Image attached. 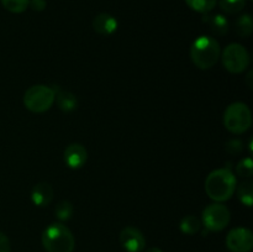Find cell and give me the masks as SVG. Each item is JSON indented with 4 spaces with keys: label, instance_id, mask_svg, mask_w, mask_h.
I'll return each mask as SVG.
<instances>
[{
    "label": "cell",
    "instance_id": "obj_1",
    "mask_svg": "<svg viewBox=\"0 0 253 252\" xmlns=\"http://www.w3.org/2000/svg\"><path fill=\"white\" fill-rule=\"evenodd\" d=\"M236 177L229 168L212 170L205 179V192L217 203L226 202L236 190Z\"/></svg>",
    "mask_w": 253,
    "mask_h": 252
},
{
    "label": "cell",
    "instance_id": "obj_2",
    "mask_svg": "<svg viewBox=\"0 0 253 252\" xmlns=\"http://www.w3.org/2000/svg\"><path fill=\"white\" fill-rule=\"evenodd\" d=\"M221 54L219 42L210 36H200L190 47V58L199 69H210L217 63Z\"/></svg>",
    "mask_w": 253,
    "mask_h": 252
},
{
    "label": "cell",
    "instance_id": "obj_3",
    "mask_svg": "<svg viewBox=\"0 0 253 252\" xmlns=\"http://www.w3.org/2000/svg\"><path fill=\"white\" fill-rule=\"evenodd\" d=\"M42 245L47 252H73L76 239L62 222H53L42 232Z\"/></svg>",
    "mask_w": 253,
    "mask_h": 252
},
{
    "label": "cell",
    "instance_id": "obj_4",
    "mask_svg": "<svg viewBox=\"0 0 253 252\" xmlns=\"http://www.w3.org/2000/svg\"><path fill=\"white\" fill-rule=\"evenodd\" d=\"M224 125L230 132L236 135L246 132L252 125V114L249 106L240 101L230 104L224 113Z\"/></svg>",
    "mask_w": 253,
    "mask_h": 252
},
{
    "label": "cell",
    "instance_id": "obj_5",
    "mask_svg": "<svg viewBox=\"0 0 253 252\" xmlns=\"http://www.w3.org/2000/svg\"><path fill=\"white\" fill-rule=\"evenodd\" d=\"M56 93L53 88L46 85H32L24 95V105L32 113H44L54 103Z\"/></svg>",
    "mask_w": 253,
    "mask_h": 252
},
{
    "label": "cell",
    "instance_id": "obj_6",
    "mask_svg": "<svg viewBox=\"0 0 253 252\" xmlns=\"http://www.w3.org/2000/svg\"><path fill=\"white\" fill-rule=\"evenodd\" d=\"M230 219V210L221 203L209 204L203 210V224L208 231H221L229 225Z\"/></svg>",
    "mask_w": 253,
    "mask_h": 252
},
{
    "label": "cell",
    "instance_id": "obj_7",
    "mask_svg": "<svg viewBox=\"0 0 253 252\" xmlns=\"http://www.w3.org/2000/svg\"><path fill=\"white\" fill-rule=\"evenodd\" d=\"M222 64L230 73H242L250 64V54L240 43H230L222 52Z\"/></svg>",
    "mask_w": 253,
    "mask_h": 252
},
{
    "label": "cell",
    "instance_id": "obj_8",
    "mask_svg": "<svg viewBox=\"0 0 253 252\" xmlns=\"http://www.w3.org/2000/svg\"><path fill=\"white\" fill-rule=\"evenodd\" d=\"M226 246L231 252H250L253 249L252 231L246 227H236L226 236Z\"/></svg>",
    "mask_w": 253,
    "mask_h": 252
},
{
    "label": "cell",
    "instance_id": "obj_9",
    "mask_svg": "<svg viewBox=\"0 0 253 252\" xmlns=\"http://www.w3.org/2000/svg\"><path fill=\"white\" fill-rule=\"evenodd\" d=\"M120 244L127 252H141L146 246V239L140 230L127 226L121 230Z\"/></svg>",
    "mask_w": 253,
    "mask_h": 252
},
{
    "label": "cell",
    "instance_id": "obj_10",
    "mask_svg": "<svg viewBox=\"0 0 253 252\" xmlns=\"http://www.w3.org/2000/svg\"><path fill=\"white\" fill-rule=\"evenodd\" d=\"M88 158L85 147L81 143H71L64 151V162L73 169L83 167Z\"/></svg>",
    "mask_w": 253,
    "mask_h": 252
},
{
    "label": "cell",
    "instance_id": "obj_11",
    "mask_svg": "<svg viewBox=\"0 0 253 252\" xmlns=\"http://www.w3.org/2000/svg\"><path fill=\"white\" fill-rule=\"evenodd\" d=\"M93 29L98 32L99 35H108L114 34L118 29V20L110 14L106 12H101V14L96 15L93 19Z\"/></svg>",
    "mask_w": 253,
    "mask_h": 252
},
{
    "label": "cell",
    "instance_id": "obj_12",
    "mask_svg": "<svg viewBox=\"0 0 253 252\" xmlns=\"http://www.w3.org/2000/svg\"><path fill=\"white\" fill-rule=\"evenodd\" d=\"M32 203L37 207H47L53 199V188L48 183H37L31 192Z\"/></svg>",
    "mask_w": 253,
    "mask_h": 252
},
{
    "label": "cell",
    "instance_id": "obj_13",
    "mask_svg": "<svg viewBox=\"0 0 253 252\" xmlns=\"http://www.w3.org/2000/svg\"><path fill=\"white\" fill-rule=\"evenodd\" d=\"M53 90L54 93H56V98H54V100L57 101V105H58V108L61 109L62 111L68 113V111L74 110V109L77 108V105H78V100H77L76 95H74L73 93L67 90H62V89H59L58 86L53 88Z\"/></svg>",
    "mask_w": 253,
    "mask_h": 252
},
{
    "label": "cell",
    "instance_id": "obj_14",
    "mask_svg": "<svg viewBox=\"0 0 253 252\" xmlns=\"http://www.w3.org/2000/svg\"><path fill=\"white\" fill-rule=\"evenodd\" d=\"M203 21L216 35H226L229 31V21L221 14H205V16L203 17Z\"/></svg>",
    "mask_w": 253,
    "mask_h": 252
},
{
    "label": "cell",
    "instance_id": "obj_15",
    "mask_svg": "<svg viewBox=\"0 0 253 252\" xmlns=\"http://www.w3.org/2000/svg\"><path fill=\"white\" fill-rule=\"evenodd\" d=\"M235 31L239 36L249 37L253 31V21L250 14H244L239 16L235 21Z\"/></svg>",
    "mask_w": 253,
    "mask_h": 252
},
{
    "label": "cell",
    "instance_id": "obj_16",
    "mask_svg": "<svg viewBox=\"0 0 253 252\" xmlns=\"http://www.w3.org/2000/svg\"><path fill=\"white\" fill-rule=\"evenodd\" d=\"M237 197L240 202L246 207H252L253 204V183L251 180L242 182L237 188Z\"/></svg>",
    "mask_w": 253,
    "mask_h": 252
},
{
    "label": "cell",
    "instance_id": "obj_17",
    "mask_svg": "<svg viewBox=\"0 0 253 252\" xmlns=\"http://www.w3.org/2000/svg\"><path fill=\"white\" fill-rule=\"evenodd\" d=\"M200 226H202V222L194 215H187V216H184L179 225L180 231L187 235H195L200 230Z\"/></svg>",
    "mask_w": 253,
    "mask_h": 252
},
{
    "label": "cell",
    "instance_id": "obj_18",
    "mask_svg": "<svg viewBox=\"0 0 253 252\" xmlns=\"http://www.w3.org/2000/svg\"><path fill=\"white\" fill-rule=\"evenodd\" d=\"M217 0H185L188 6L197 12L209 14L216 5Z\"/></svg>",
    "mask_w": 253,
    "mask_h": 252
},
{
    "label": "cell",
    "instance_id": "obj_19",
    "mask_svg": "<svg viewBox=\"0 0 253 252\" xmlns=\"http://www.w3.org/2000/svg\"><path fill=\"white\" fill-rule=\"evenodd\" d=\"M73 205L68 200H61L58 204L56 205L54 209V214L59 221H68L73 215Z\"/></svg>",
    "mask_w": 253,
    "mask_h": 252
},
{
    "label": "cell",
    "instance_id": "obj_20",
    "mask_svg": "<svg viewBox=\"0 0 253 252\" xmlns=\"http://www.w3.org/2000/svg\"><path fill=\"white\" fill-rule=\"evenodd\" d=\"M219 5L226 14H237L246 6V0H220Z\"/></svg>",
    "mask_w": 253,
    "mask_h": 252
},
{
    "label": "cell",
    "instance_id": "obj_21",
    "mask_svg": "<svg viewBox=\"0 0 253 252\" xmlns=\"http://www.w3.org/2000/svg\"><path fill=\"white\" fill-rule=\"evenodd\" d=\"M1 4L7 11L21 14L29 7L30 0H1Z\"/></svg>",
    "mask_w": 253,
    "mask_h": 252
},
{
    "label": "cell",
    "instance_id": "obj_22",
    "mask_svg": "<svg viewBox=\"0 0 253 252\" xmlns=\"http://www.w3.org/2000/svg\"><path fill=\"white\" fill-rule=\"evenodd\" d=\"M236 173L240 177L250 178L253 175V161L250 157L240 161L236 166Z\"/></svg>",
    "mask_w": 253,
    "mask_h": 252
},
{
    "label": "cell",
    "instance_id": "obj_23",
    "mask_svg": "<svg viewBox=\"0 0 253 252\" xmlns=\"http://www.w3.org/2000/svg\"><path fill=\"white\" fill-rule=\"evenodd\" d=\"M226 151L231 155H236V153L241 152L242 150V142L240 140H230L225 146Z\"/></svg>",
    "mask_w": 253,
    "mask_h": 252
},
{
    "label": "cell",
    "instance_id": "obj_24",
    "mask_svg": "<svg viewBox=\"0 0 253 252\" xmlns=\"http://www.w3.org/2000/svg\"><path fill=\"white\" fill-rule=\"evenodd\" d=\"M29 6L31 7L34 11H43L47 6L46 0H30Z\"/></svg>",
    "mask_w": 253,
    "mask_h": 252
},
{
    "label": "cell",
    "instance_id": "obj_25",
    "mask_svg": "<svg viewBox=\"0 0 253 252\" xmlns=\"http://www.w3.org/2000/svg\"><path fill=\"white\" fill-rule=\"evenodd\" d=\"M10 241L9 237L0 231V252H10Z\"/></svg>",
    "mask_w": 253,
    "mask_h": 252
},
{
    "label": "cell",
    "instance_id": "obj_26",
    "mask_svg": "<svg viewBox=\"0 0 253 252\" xmlns=\"http://www.w3.org/2000/svg\"><path fill=\"white\" fill-rule=\"evenodd\" d=\"M246 81H247V85H249L250 88H252L253 84H252V72L251 71H250L249 74H247V79H246Z\"/></svg>",
    "mask_w": 253,
    "mask_h": 252
},
{
    "label": "cell",
    "instance_id": "obj_27",
    "mask_svg": "<svg viewBox=\"0 0 253 252\" xmlns=\"http://www.w3.org/2000/svg\"><path fill=\"white\" fill-rule=\"evenodd\" d=\"M145 252H163L162 250L158 249V247H151V249H147Z\"/></svg>",
    "mask_w": 253,
    "mask_h": 252
}]
</instances>
